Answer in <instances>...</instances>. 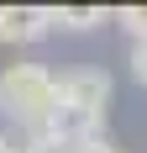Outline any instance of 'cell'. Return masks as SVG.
I'll return each mask as SVG.
<instances>
[{"instance_id": "obj_1", "label": "cell", "mask_w": 147, "mask_h": 153, "mask_svg": "<svg viewBox=\"0 0 147 153\" xmlns=\"http://www.w3.org/2000/svg\"><path fill=\"white\" fill-rule=\"evenodd\" d=\"M53 100H58V79L47 74L42 63H11V69H0V116L16 122V132L47 122Z\"/></svg>"}, {"instance_id": "obj_2", "label": "cell", "mask_w": 147, "mask_h": 153, "mask_svg": "<svg viewBox=\"0 0 147 153\" xmlns=\"http://www.w3.org/2000/svg\"><path fill=\"white\" fill-rule=\"evenodd\" d=\"M110 74L105 69H74V74L58 79V100L53 106H74L84 111V116H95V122H105V106H110Z\"/></svg>"}, {"instance_id": "obj_3", "label": "cell", "mask_w": 147, "mask_h": 153, "mask_svg": "<svg viewBox=\"0 0 147 153\" xmlns=\"http://www.w3.org/2000/svg\"><path fill=\"white\" fill-rule=\"evenodd\" d=\"M53 32L47 5H0V42H42Z\"/></svg>"}, {"instance_id": "obj_4", "label": "cell", "mask_w": 147, "mask_h": 153, "mask_svg": "<svg viewBox=\"0 0 147 153\" xmlns=\"http://www.w3.org/2000/svg\"><path fill=\"white\" fill-rule=\"evenodd\" d=\"M47 16H53V27H63V32H89V27L105 21L100 5H47Z\"/></svg>"}, {"instance_id": "obj_5", "label": "cell", "mask_w": 147, "mask_h": 153, "mask_svg": "<svg viewBox=\"0 0 147 153\" xmlns=\"http://www.w3.org/2000/svg\"><path fill=\"white\" fill-rule=\"evenodd\" d=\"M116 21L132 32L137 42H147V5H121V11H116Z\"/></svg>"}, {"instance_id": "obj_6", "label": "cell", "mask_w": 147, "mask_h": 153, "mask_svg": "<svg viewBox=\"0 0 147 153\" xmlns=\"http://www.w3.org/2000/svg\"><path fill=\"white\" fill-rule=\"evenodd\" d=\"M68 153H116V143L105 137V132H95V137H84V143H74Z\"/></svg>"}, {"instance_id": "obj_7", "label": "cell", "mask_w": 147, "mask_h": 153, "mask_svg": "<svg viewBox=\"0 0 147 153\" xmlns=\"http://www.w3.org/2000/svg\"><path fill=\"white\" fill-rule=\"evenodd\" d=\"M132 74H137V85H147V42L132 48Z\"/></svg>"}, {"instance_id": "obj_8", "label": "cell", "mask_w": 147, "mask_h": 153, "mask_svg": "<svg viewBox=\"0 0 147 153\" xmlns=\"http://www.w3.org/2000/svg\"><path fill=\"white\" fill-rule=\"evenodd\" d=\"M0 153H21V143H16L11 132H0Z\"/></svg>"}]
</instances>
